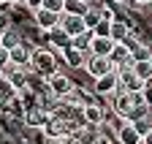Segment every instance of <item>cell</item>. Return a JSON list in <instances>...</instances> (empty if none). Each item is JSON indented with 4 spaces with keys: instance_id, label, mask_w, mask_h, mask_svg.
<instances>
[{
    "instance_id": "18",
    "label": "cell",
    "mask_w": 152,
    "mask_h": 144,
    "mask_svg": "<svg viewBox=\"0 0 152 144\" xmlns=\"http://www.w3.org/2000/svg\"><path fill=\"white\" fill-rule=\"evenodd\" d=\"M65 60H68V65H73V68H84L87 65V52H79V49H73V46H68L65 52Z\"/></svg>"
},
{
    "instance_id": "22",
    "label": "cell",
    "mask_w": 152,
    "mask_h": 144,
    "mask_svg": "<svg viewBox=\"0 0 152 144\" xmlns=\"http://www.w3.org/2000/svg\"><path fill=\"white\" fill-rule=\"evenodd\" d=\"M128 57H130V49H128V46H122V44H117V46H114V52L109 55V60L114 63V68H117V65H122Z\"/></svg>"
},
{
    "instance_id": "26",
    "label": "cell",
    "mask_w": 152,
    "mask_h": 144,
    "mask_svg": "<svg viewBox=\"0 0 152 144\" xmlns=\"http://www.w3.org/2000/svg\"><path fill=\"white\" fill-rule=\"evenodd\" d=\"M44 8H46V11H54V14H63L65 0H44Z\"/></svg>"
},
{
    "instance_id": "37",
    "label": "cell",
    "mask_w": 152,
    "mask_h": 144,
    "mask_svg": "<svg viewBox=\"0 0 152 144\" xmlns=\"http://www.w3.org/2000/svg\"><path fill=\"white\" fill-rule=\"evenodd\" d=\"M87 3H90V0H87Z\"/></svg>"
},
{
    "instance_id": "28",
    "label": "cell",
    "mask_w": 152,
    "mask_h": 144,
    "mask_svg": "<svg viewBox=\"0 0 152 144\" xmlns=\"http://www.w3.org/2000/svg\"><path fill=\"white\" fill-rule=\"evenodd\" d=\"M109 30H111V22H101L92 33H95V35H109Z\"/></svg>"
},
{
    "instance_id": "30",
    "label": "cell",
    "mask_w": 152,
    "mask_h": 144,
    "mask_svg": "<svg viewBox=\"0 0 152 144\" xmlns=\"http://www.w3.org/2000/svg\"><path fill=\"white\" fill-rule=\"evenodd\" d=\"M52 144H79L73 136H65V139H52Z\"/></svg>"
},
{
    "instance_id": "10",
    "label": "cell",
    "mask_w": 152,
    "mask_h": 144,
    "mask_svg": "<svg viewBox=\"0 0 152 144\" xmlns=\"http://www.w3.org/2000/svg\"><path fill=\"white\" fill-rule=\"evenodd\" d=\"M120 74V90L125 93H141L144 90V82L136 76V71H117Z\"/></svg>"
},
{
    "instance_id": "34",
    "label": "cell",
    "mask_w": 152,
    "mask_h": 144,
    "mask_svg": "<svg viewBox=\"0 0 152 144\" xmlns=\"http://www.w3.org/2000/svg\"><path fill=\"white\" fill-rule=\"evenodd\" d=\"M136 3H152V0H136Z\"/></svg>"
},
{
    "instance_id": "20",
    "label": "cell",
    "mask_w": 152,
    "mask_h": 144,
    "mask_svg": "<svg viewBox=\"0 0 152 144\" xmlns=\"http://www.w3.org/2000/svg\"><path fill=\"white\" fill-rule=\"evenodd\" d=\"M8 101H16V87L6 76H0V103H8Z\"/></svg>"
},
{
    "instance_id": "27",
    "label": "cell",
    "mask_w": 152,
    "mask_h": 144,
    "mask_svg": "<svg viewBox=\"0 0 152 144\" xmlns=\"http://www.w3.org/2000/svg\"><path fill=\"white\" fill-rule=\"evenodd\" d=\"M141 95H144V103L152 109V79L149 82H144V90H141Z\"/></svg>"
},
{
    "instance_id": "14",
    "label": "cell",
    "mask_w": 152,
    "mask_h": 144,
    "mask_svg": "<svg viewBox=\"0 0 152 144\" xmlns=\"http://www.w3.org/2000/svg\"><path fill=\"white\" fill-rule=\"evenodd\" d=\"M46 41H49L52 46H57V49H63V52H65V49L71 46V35L63 30V25H57V27H52V30L46 33Z\"/></svg>"
},
{
    "instance_id": "7",
    "label": "cell",
    "mask_w": 152,
    "mask_h": 144,
    "mask_svg": "<svg viewBox=\"0 0 152 144\" xmlns=\"http://www.w3.org/2000/svg\"><path fill=\"white\" fill-rule=\"evenodd\" d=\"M30 60H33V49L19 44L8 52V65H16V68H30Z\"/></svg>"
},
{
    "instance_id": "12",
    "label": "cell",
    "mask_w": 152,
    "mask_h": 144,
    "mask_svg": "<svg viewBox=\"0 0 152 144\" xmlns=\"http://www.w3.org/2000/svg\"><path fill=\"white\" fill-rule=\"evenodd\" d=\"M49 117H52V114L44 112L41 106H27V112H25V122L30 125V128H44Z\"/></svg>"
},
{
    "instance_id": "11",
    "label": "cell",
    "mask_w": 152,
    "mask_h": 144,
    "mask_svg": "<svg viewBox=\"0 0 152 144\" xmlns=\"http://www.w3.org/2000/svg\"><path fill=\"white\" fill-rule=\"evenodd\" d=\"M60 22H63V14H54V11H46V8L35 11V25L41 27L44 33H49L52 27H57Z\"/></svg>"
},
{
    "instance_id": "16",
    "label": "cell",
    "mask_w": 152,
    "mask_h": 144,
    "mask_svg": "<svg viewBox=\"0 0 152 144\" xmlns=\"http://www.w3.org/2000/svg\"><path fill=\"white\" fill-rule=\"evenodd\" d=\"M128 35H130V27L122 22V19H114L111 22V30H109V38L114 41V44H122L125 38H128Z\"/></svg>"
},
{
    "instance_id": "36",
    "label": "cell",
    "mask_w": 152,
    "mask_h": 144,
    "mask_svg": "<svg viewBox=\"0 0 152 144\" xmlns=\"http://www.w3.org/2000/svg\"><path fill=\"white\" fill-rule=\"evenodd\" d=\"M0 76H3V65H0Z\"/></svg>"
},
{
    "instance_id": "6",
    "label": "cell",
    "mask_w": 152,
    "mask_h": 144,
    "mask_svg": "<svg viewBox=\"0 0 152 144\" xmlns=\"http://www.w3.org/2000/svg\"><path fill=\"white\" fill-rule=\"evenodd\" d=\"M117 90H120V74H117V71H111V74L95 79V93H98V95H114Z\"/></svg>"
},
{
    "instance_id": "33",
    "label": "cell",
    "mask_w": 152,
    "mask_h": 144,
    "mask_svg": "<svg viewBox=\"0 0 152 144\" xmlns=\"http://www.w3.org/2000/svg\"><path fill=\"white\" fill-rule=\"evenodd\" d=\"M0 3H19V0H0Z\"/></svg>"
},
{
    "instance_id": "8",
    "label": "cell",
    "mask_w": 152,
    "mask_h": 144,
    "mask_svg": "<svg viewBox=\"0 0 152 144\" xmlns=\"http://www.w3.org/2000/svg\"><path fill=\"white\" fill-rule=\"evenodd\" d=\"M63 30L71 35V41L76 38V35H82V33H87L90 27H87V22H84V16H68V14H63Z\"/></svg>"
},
{
    "instance_id": "9",
    "label": "cell",
    "mask_w": 152,
    "mask_h": 144,
    "mask_svg": "<svg viewBox=\"0 0 152 144\" xmlns=\"http://www.w3.org/2000/svg\"><path fill=\"white\" fill-rule=\"evenodd\" d=\"M114 44L109 35H95L92 38V44H90V55H95V57H109L111 52H114Z\"/></svg>"
},
{
    "instance_id": "23",
    "label": "cell",
    "mask_w": 152,
    "mask_h": 144,
    "mask_svg": "<svg viewBox=\"0 0 152 144\" xmlns=\"http://www.w3.org/2000/svg\"><path fill=\"white\" fill-rule=\"evenodd\" d=\"M133 71H136V76H139L141 82H149V79H152V60L136 63V65H133Z\"/></svg>"
},
{
    "instance_id": "29",
    "label": "cell",
    "mask_w": 152,
    "mask_h": 144,
    "mask_svg": "<svg viewBox=\"0 0 152 144\" xmlns=\"http://www.w3.org/2000/svg\"><path fill=\"white\" fill-rule=\"evenodd\" d=\"M25 3H27L30 11H41V8H44V0H25Z\"/></svg>"
},
{
    "instance_id": "35",
    "label": "cell",
    "mask_w": 152,
    "mask_h": 144,
    "mask_svg": "<svg viewBox=\"0 0 152 144\" xmlns=\"http://www.w3.org/2000/svg\"><path fill=\"white\" fill-rule=\"evenodd\" d=\"M114 3H128V0H114Z\"/></svg>"
},
{
    "instance_id": "2",
    "label": "cell",
    "mask_w": 152,
    "mask_h": 144,
    "mask_svg": "<svg viewBox=\"0 0 152 144\" xmlns=\"http://www.w3.org/2000/svg\"><path fill=\"white\" fill-rule=\"evenodd\" d=\"M44 133H46V139H49V141H52V139H65V136H73V133H76V122H73V120H63V117L52 114V117L46 120V125H44Z\"/></svg>"
},
{
    "instance_id": "24",
    "label": "cell",
    "mask_w": 152,
    "mask_h": 144,
    "mask_svg": "<svg viewBox=\"0 0 152 144\" xmlns=\"http://www.w3.org/2000/svg\"><path fill=\"white\" fill-rule=\"evenodd\" d=\"M133 60H136V63H141V60H152V46L141 41V44H139V49L133 52Z\"/></svg>"
},
{
    "instance_id": "21",
    "label": "cell",
    "mask_w": 152,
    "mask_h": 144,
    "mask_svg": "<svg viewBox=\"0 0 152 144\" xmlns=\"http://www.w3.org/2000/svg\"><path fill=\"white\" fill-rule=\"evenodd\" d=\"M92 38H95V33H92V30H87V33H82V35H76V38L71 41V46H73V49H79V52H90Z\"/></svg>"
},
{
    "instance_id": "31",
    "label": "cell",
    "mask_w": 152,
    "mask_h": 144,
    "mask_svg": "<svg viewBox=\"0 0 152 144\" xmlns=\"http://www.w3.org/2000/svg\"><path fill=\"white\" fill-rule=\"evenodd\" d=\"M0 65H8V49H3V46H0Z\"/></svg>"
},
{
    "instance_id": "17",
    "label": "cell",
    "mask_w": 152,
    "mask_h": 144,
    "mask_svg": "<svg viewBox=\"0 0 152 144\" xmlns=\"http://www.w3.org/2000/svg\"><path fill=\"white\" fill-rule=\"evenodd\" d=\"M87 11H90L87 0H65V8H63V14H68V16H84Z\"/></svg>"
},
{
    "instance_id": "25",
    "label": "cell",
    "mask_w": 152,
    "mask_h": 144,
    "mask_svg": "<svg viewBox=\"0 0 152 144\" xmlns=\"http://www.w3.org/2000/svg\"><path fill=\"white\" fill-rule=\"evenodd\" d=\"M84 22H87L90 30H95V27L101 25V11H98V8H90V11L84 14Z\"/></svg>"
},
{
    "instance_id": "4",
    "label": "cell",
    "mask_w": 152,
    "mask_h": 144,
    "mask_svg": "<svg viewBox=\"0 0 152 144\" xmlns=\"http://www.w3.org/2000/svg\"><path fill=\"white\" fill-rule=\"evenodd\" d=\"M84 71H87L92 79H101V76L111 74V71H117V68H114V63H111L109 57H95V55H90V57H87Z\"/></svg>"
},
{
    "instance_id": "1",
    "label": "cell",
    "mask_w": 152,
    "mask_h": 144,
    "mask_svg": "<svg viewBox=\"0 0 152 144\" xmlns=\"http://www.w3.org/2000/svg\"><path fill=\"white\" fill-rule=\"evenodd\" d=\"M30 68L35 71L38 76H44V79H49V76H54V74H60V71H57V57L52 55L49 49H33Z\"/></svg>"
},
{
    "instance_id": "3",
    "label": "cell",
    "mask_w": 152,
    "mask_h": 144,
    "mask_svg": "<svg viewBox=\"0 0 152 144\" xmlns=\"http://www.w3.org/2000/svg\"><path fill=\"white\" fill-rule=\"evenodd\" d=\"M73 82L65 76V74H54V76H49L46 79V90H49V93L57 98V101H65V98H71L73 95Z\"/></svg>"
},
{
    "instance_id": "32",
    "label": "cell",
    "mask_w": 152,
    "mask_h": 144,
    "mask_svg": "<svg viewBox=\"0 0 152 144\" xmlns=\"http://www.w3.org/2000/svg\"><path fill=\"white\" fill-rule=\"evenodd\" d=\"M141 144H152V131H149V133H144V139H141Z\"/></svg>"
},
{
    "instance_id": "15",
    "label": "cell",
    "mask_w": 152,
    "mask_h": 144,
    "mask_svg": "<svg viewBox=\"0 0 152 144\" xmlns=\"http://www.w3.org/2000/svg\"><path fill=\"white\" fill-rule=\"evenodd\" d=\"M117 139L122 144H141V133L133 128L130 122H122V128H117Z\"/></svg>"
},
{
    "instance_id": "13",
    "label": "cell",
    "mask_w": 152,
    "mask_h": 144,
    "mask_svg": "<svg viewBox=\"0 0 152 144\" xmlns=\"http://www.w3.org/2000/svg\"><path fill=\"white\" fill-rule=\"evenodd\" d=\"M3 76L16 87V90H22L27 87V68H16V65H6L3 68Z\"/></svg>"
},
{
    "instance_id": "19",
    "label": "cell",
    "mask_w": 152,
    "mask_h": 144,
    "mask_svg": "<svg viewBox=\"0 0 152 144\" xmlns=\"http://www.w3.org/2000/svg\"><path fill=\"white\" fill-rule=\"evenodd\" d=\"M19 44H22V41H19V33L14 30V27H6L3 33H0V46H3V49H14V46H19Z\"/></svg>"
},
{
    "instance_id": "5",
    "label": "cell",
    "mask_w": 152,
    "mask_h": 144,
    "mask_svg": "<svg viewBox=\"0 0 152 144\" xmlns=\"http://www.w3.org/2000/svg\"><path fill=\"white\" fill-rule=\"evenodd\" d=\"M82 120H84V125H90V128H98V125L106 122V112L98 103H84L82 106Z\"/></svg>"
}]
</instances>
